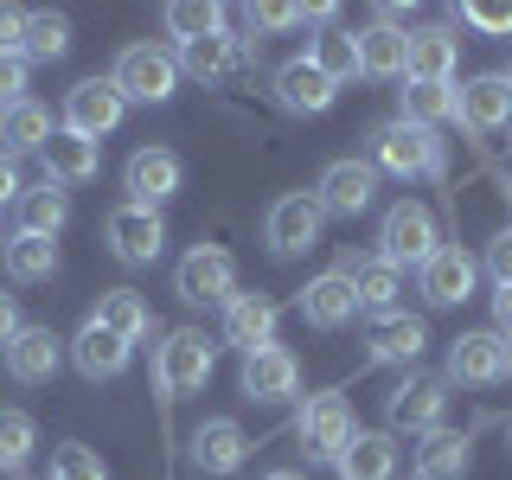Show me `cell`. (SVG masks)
<instances>
[{
    "label": "cell",
    "instance_id": "6da1fadb",
    "mask_svg": "<svg viewBox=\"0 0 512 480\" xmlns=\"http://www.w3.org/2000/svg\"><path fill=\"white\" fill-rule=\"evenodd\" d=\"M212 340H205L199 327H173L167 340L154 346V391L160 404H180V397L205 391V378H212Z\"/></svg>",
    "mask_w": 512,
    "mask_h": 480
},
{
    "label": "cell",
    "instance_id": "7a4b0ae2",
    "mask_svg": "<svg viewBox=\"0 0 512 480\" xmlns=\"http://www.w3.org/2000/svg\"><path fill=\"white\" fill-rule=\"evenodd\" d=\"M436 250H442V237H436V212H429L423 199H397L391 212H384L378 256H384L391 269H423Z\"/></svg>",
    "mask_w": 512,
    "mask_h": 480
},
{
    "label": "cell",
    "instance_id": "3957f363",
    "mask_svg": "<svg viewBox=\"0 0 512 480\" xmlns=\"http://www.w3.org/2000/svg\"><path fill=\"white\" fill-rule=\"evenodd\" d=\"M372 167L397 173V180H416V173H442V141L436 128H416V122H378L372 128Z\"/></svg>",
    "mask_w": 512,
    "mask_h": 480
},
{
    "label": "cell",
    "instance_id": "277c9868",
    "mask_svg": "<svg viewBox=\"0 0 512 480\" xmlns=\"http://www.w3.org/2000/svg\"><path fill=\"white\" fill-rule=\"evenodd\" d=\"M352 436H359V423H352V410H346V397L340 391H320L301 404L295 416V442H301V455L308 461H340Z\"/></svg>",
    "mask_w": 512,
    "mask_h": 480
},
{
    "label": "cell",
    "instance_id": "5b68a950",
    "mask_svg": "<svg viewBox=\"0 0 512 480\" xmlns=\"http://www.w3.org/2000/svg\"><path fill=\"white\" fill-rule=\"evenodd\" d=\"M109 84L122 90V103H167L173 84H180V58L160 52V45H122Z\"/></svg>",
    "mask_w": 512,
    "mask_h": 480
},
{
    "label": "cell",
    "instance_id": "8992f818",
    "mask_svg": "<svg viewBox=\"0 0 512 480\" xmlns=\"http://www.w3.org/2000/svg\"><path fill=\"white\" fill-rule=\"evenodd\" d=\"M173 288H180V301H192V308H224V301L237 295V263H231V250L192 244V250L180 256V269H173Z\"/></svg>",
    "mask_w": 512,
    "mask_h": 480
},
{
    "label": "cell",
    "instance_id": "52a82bcc",
    "mask_svg": "<svg viewBox=\"0 0 512 480\" xmlns=\"http://www.w3.org/2000/svg\"><path fill=\"white\" fill-rule=\"evenodd\" d=\"M384 416H391V429H410V436H429V429H442V416H448V378L410 372L391 397H384Z\"/></svg>",
    "mask_w": 512,
    "mask_h": 480
},
{
    "label": "cell",
    "instance_id": "ba28073f",
    "mask_svg": "<svg viewBox=\"0 0 512 480\" xmlns=\"http://www.w3.org/2000/svg\"><path fill=\"white\" fill-rule=\"evenodd\" d=\"M506 378V333L500 327H480L448 340V384H468V391H487V384Z\"/></svg>",
    "mask_w": 512,
    "mask_h": 480
},
{
    "label": "cell",
    "instance_id": "9c48e42d",
    "mask_svg": "<svg viewBox=\"0 0 512 480\" xmlns=\"http://www.w3.org/2000/svg\"><path fill=\"white\" fill-rule=\"evenodd\" d=\"M320 218H327V212H320L314 192H282V199L269 205V218H263V244L276 256H301V250H314Z\"/></svg>",
    "mask_w": 512,
    "mask_h": 480
},
{
    "label": "cell",
    "instance_id": "30bf717a",
    "mask_svg": "<svg viewBox=\"0 0 512 480\" xmlns=\"http://www.w3.org/2000/svg\"><path fill=\"white\" fill-rule=\"evenodd\" d=\"M180 180H186V167H180V154H173V148H135V154H128V167H122L128 205H148V212H160V205L180 192Z\"/></svg>",
    "mask_w": 512,
    "mask_h": 480
},
{
    "label": "cell",
    "instance_id": "8fae6325",
    "mask_svg": "<svg viewBox=\"0 0 512 480\" xmlns=\"http://www.w3.org/2000/svg\"><path fill=\"white\" fill-rule=\"evenodd\" d=\"M455 122L468 128V135H500V128L512 122V84H506V71L468 77V84L455 90Z\"/></svg>",
    "mask_w": 512,
    "mask_h": 480
},
{
    "label": "cell",
    "instance_id": "7c38bea8",
    "mask_svg": "<svg viewBox=\"0 0 512 480\" xmlns=\"http://www.w3.org/2000/svg\"><path fill=\"white\" fill-rule=\"evenodd\" d=\"M122 90L109 84V77H84V84H77L71 96H64V128H71V135H84V141H103L109 128L122 122Z\"/></svg>",
    "mask_w": 512,
    "mask_h": 480
},
{
    "label": "cell",
    "instance_id": "4fadbf2b",
    "mask_svg": "<svg viewBox=\"0 0 512 480\" xmlns=\"http://www.w3.org/2000/svg\"><path fill=\"white\" fill-rule=\"evenodd\" d=\"M314 199H320V212H333V218H359L365 205L378 199V167L372 160H333V167L320 173Z\"/></svg>",
    "mask_w": 512,
    "mask_h": 480
},
{
    "label": "cell",
    "instance_id": "5bb4252c",
    "mask_svg": "<svg viewBox=\"0 0 512 480\" xmlns=\"http://www.w3.org/2000/svg\"><path fill=\"white\" fill-rule=\"evenodd\" d=\"M474 256L461 250V244H442L436 256H429L423 269H416V282H423V301L429 308H461V301L474 295Z\"/></svg>",
    "mask_w": 512,
    "mask_h": 480
},
{
    "label": "cell",
    "instance_id": "9a60e30c",
    "mask_svg": "<svg viewBox=\"0 0 512 480\" xmlns=\"http://www.w3.org/2000/svg\"><path fill=\"white\" fill-rule=\"evenodd\" d=\"M109 250L122 256V263H154L160 256V244H167V224H160V212H148V205H116V212H109Z\"/></svg>",
    "mask_w": 512,
    "mask_h": 480
},
{
    "label": "cell",
    "instance_id": "2e32d148",
    "mask_svg": "<svg viewBox=\"0 0 512 480\" xmlns=\"http://www.w3.org/2000/svg\"><path fill=\"white\" fill-rule=\"evenodd\" d=\"M250 455V436L237 416H205L199 429H192V468L199 474H237Z\"/></svg>",
    "mask_w": 512,
    "mask_h": 480
},
{
    "label": "cell",
    "instance_id": "e0dca14e",
    "mask_svg": "<svg viewBox=\"0 0 512 480\" xmlns=\"http://www.w3.org/2000/svg\"><path fill=\"white\" fill-rule=\"evenodd\" d=\"M237 384H244V397H256V404H282V397L301 391V365H295V352L263 346V352H250V359H244Z\"/></svg>",
    "mask_w": 512,
    "mask_h": 480
},
{
    "label": "cell",
    "instance_id": "ac0fdd59",
    "mask_svg": "<svg viewBox=\"0 0 512 480\" xmlns=\"http://www.w3.org/2000/svg\"><path fill=\"white\" fill-rule=\"evenodd\" d=\"M71 365L90 384H109V378L128 372V340H122V333H109L103 320H84V327H77V340H71Z\"/></svg>",
    "mask_w": 512,
    "mask_h": 480
},
{
    "label": "cell",
    "instance_id": "d6986e66",
    "mask_svg": "<svg viewBox=\"0 0 512 480\" xmlns=\"http://www.w3.org/2000/svg\"><path fill=\"white\" fill-rule=\"evenodd\" d=\"M359 314V288H352L346 269H327V276H314L308 288H301V320L308 327H346V320Z\"/></svg>",
    "mask_w": 512,
    "mask_h": 480
},
{
    "label": "cell",
    "instance_id": "ffe728a7",
    "mask_svg": "<svg viewBox=\"0 0 512 480\" xmlns=\"http://www.w3.org/2000/svg\"><path fill=\"white\" fill-rule=\"evenodd\" d=\"M224 340H231L237 352H263V346H276V301L269 295H231L224 301Z\"/></svg>",
    "mask_w": 512,
    "mask_h": 480
},
{
    "label": "cell",
    "instance_id": "44dd1931",
    "mask_svg": "<svg viewBox=\"0 0 512 480\" xmlns=\"http://www.w3.org/2000/svg\"><path fill=\"white\" fill-rule=\"evenodd\" d=\"M39 154H45V180L52 186H84V180L103 173V148L84 141V135H71V128H52V141H45Z\"/></svg>",
    "mask_w": 512,
    "mask_h": 480
},
{
    "label": "cell",
    "instance_id": "7402d4cb",
    "mask_svg": "<svg viewBox=\"0 0 512 480\" xmlns=\"http://www.w3.org/2000/svg\"><path fill=\"white\" fill-rule=\"evenodd\" d=\"M346 276L352 288H359V314H378V320H391L397 314V295H404V269H391L384 256H346Z\"/></svg>",
    "mask_w": 512,
    "mask_h": 480
},
{
    "label": "cell",
    "instance_id": "603a6c76",
    "mask_svg": "<svg viewBox=\"0 0 512 480\" xmlns=\"http://www.w3.org/2000/svg\"><path fill=\"white\" fill-rule=\"evenodd\" d=\"M0 359H7V378L13 384H45V378L58 372V359H64V340H58L52 327H20V340L0 352Z\"/></svg>",
    "mask_w": 512,
    "mask_h": 480
},
{
    "label": "cell",
    "instance_id": "cb8c5ba5",
    "mask_svg": "<svg viewBox=\"0 0 512 480\" xmlns=\"http://www.w3.org/2000/svg\"><path fill=\"white\" fill-rule=\"evenodd\" d=\"M333 96H340V84L320 77L308 58H288L276 71V103L295 109V116H320V109H333Z\"/></svg>",
    "mask_w": 512,
    "mask_h": 480
},
{
    "label": "cell",
    "instance_id": "d4e9b609",
    "mask_svg": "<svg viewBox=\"0 0 512 480\" xmlns=\"http://www.w3.org/2000/svg\"><path fill=\"white\" fill-rule=\"evenodd\" d=\"M359 77H410V32L404 26H365L359 32Z\"/></svg>",
    "mask_w": 512,
    "mask_h": 480
},
{
    "label": "cell",
    "instance_id": "484cf974",
    "mask_svg": "<svg viewBox=\"0 0 512 480\" xmlns=\"http://www.w3.org/2000/svg\"><path fill=\"white\" fill-rule=\"evenodd\" d=\"M397 461H404V448L384 436V429H359L333 468H340V480H397Z\"/></svg>",
    "mask_w": 512,
    "mask_h": 480
},
{
    "label": "cell",
    "instance_id": "4316f807",
    "mask_svg": "<svg viewBox=\"0 0 512 480\" xmlns=\"http://www.w3.org/2000/svg\"><path fill=\"white\" fill-rule=\"evenodd\" d=\"M455 64H461V39L448 26L410 32V77H416V84H448V77H455Z\"/></svg>",
    "mask_w": 512,
    "mask_h": 480
},
{
    "label": "cell",
    "instance_id": "83f0119b",
    "mask_svg": "<svg viewBox=\"0 0 512 480\" xmlns=\"http://www.w3.org/2000/svg\"><path fill=\"white\" fill-rule=\"evenodd\" d=\"M468 455H474V442L461 436V429H429L423 448H416V480H461L468 474Z\"/></svg>",
    "mask_w": 512,
    "mask_h": 480
},
{
    "label": "cell",
    "instance_id": "f1b7e54d",
    "mask_svg": "<svg viewBox=\"0 0 512 480\" xmlns=\"http://www.w3.org/2000/svg\"><path fill=\"white\" fill-rule=\"evenodd\" d=\"M372 365H416L423 359V346H429V327L423 320H410V314H391V320H378L372 327Z\"/></svg>",
    "mask_w": 512,
    "mask_h": 480
},
{
    "label": "cell",
    "instance_id": "f546056e",
    "mask_svg": "<svg viewBox=\"0 0 512 480\" xmlns=\"http://www.w3.org/2000/svg\"><path fill=\"white\" fill-rule=\"evenodd\" d=\"M237 64H244V39H231V32H212V39L180 45V71L199 77V84H218V77H231Z\"/></svg>",
    "mask_w": 512,
    "mask_h": 480
},
{
    "label": "cell",
    "instance_id": "4dcf8cb0",
    "mask_svg": "<svg viewBox=\"0 0 512 480\" xmlns=\"http://www.w3.org/2000/svg\"><path fill=\"white\" fill-rule=\"evenodd\" d=\"M0 256H7V276L13 282H45L58 269V244H52V237H39V231H13Z\"/></svg>",
    "mask_w": 512,
    "mask_h": 480
},
{
    "label": "cell",
    "instance_id": "1f68e13d",
    "mask_svg": "<svg viewBox=\"0 0 512 480\" xmlns=\"http://www.w3.org/2000/svg\"><path fill=\"white\" fill-rule=\"evenodd\" d=\"M90 320H103V327H109V333H122L128 346L154 333V314H148V301H141L135 288H109V295H103V308H96Z\"/></svg>",
    "mask_w": 512,
    "mask_h": 480
},
{
    "label": "cell",
    "instance_id": "d6a6232c",
    "mask_svg": "<svg viewBox=\"0 0 512 480\" xmlns=\"http://www.w3.org/2000/svg\"><path fill=\"white\" fill-rule=\"evenodd\" d=\"M308 64L320 77H333V84H352V77H359V32H320V39L308 45Z\"/></svg>",
    "mask_w": 512,
    "mask_h": 480
},
{
    "label": "cell",
    "instance_id": "836d02e7",
    "mask_svg": "<svg viewBox=\"0 0 512 480\" xmlns=\"http://www.w3.org/2000/svg\"><path fill=\"white\" fill-rule=\"evenodd\" d=\"M20 231H39V237H58L64 231V224H71V192H64V186H52V180H45V186H32L26 192V199H20Z\"/></svg>",
    "mask_w": 512,
    "mask_h": 480
},
{
    "label": "cell",
    "instance_id": "e575fe53",
    "mask_svg": "<svg viewBox=\"0 0 512 480\" xmlns=\"http://www.w3.org/2000/svg\"><path fill=\"white\" fill-rule=\"evenodd\" d=\"M0 141H7V154H39L45 141H52V116L20 96V103L7 109V122H0Z\"/></svg>",
    "mask_w": 512,
    "mask_h": 480
},
{
    "label": "cell",
    "instance_id": "d590c367",
    "mask_svg": "<svg viewBox=\"0 0 512 480\" xmlns=\"http://www.w3.org/2000/svg\"><path fill=\"white\" fill-rule=\"evenodd\" d=\"M404 122L416 128H436V122H455V84H416L404 90Z\"/></svg>",
    "mask_w": 512,
    "mask_h": 480
},
{
    "label": "cell",
    "instance_id": "8d00e7d4",
    "mask_svg": "<svg viewBox=\"0 0 512 480\" xmlns=\"http://www.w3.org/2000/svg\"><path fill=\"white\" fill-rule=\"evenodd\" d=\"M64 52H71V20H64V13H32L26 20V58L52 64Z\"/></svg>",
    "mask_w": 512,
    "mask_h": 480
},
{
    "label": "cell",
    "instance_id": "74e56055",
    "mask_svg": "<svg viewBox=\"0 0 512 480\" xmlns=\"http://www.w3.org/2000/svg\"><path fill=\"white\" fill-rule=\"evenodd\" d=\"M167 32H173L180 45L212 39V32H224V13H218V7H205V0H173V7H167Z\"/></svg>",
    "mask_w": 512,
    "mask_h": 480
},
{
    "label": "cell",
    "instance_id": "f35d334b",
    "mask_svg": "<svg viewBox=\"0 0 512 480\" xmlns=\"http://www.w3.org/2000/svg\"><path fill=\"white\" fill-rule=\"evenodd\" d=\"M32 448H39V423L26 410H0V468H26Z\"/></svg>",
    "mask_w": 512,
    "mask_h": 480
},
{
    "label": "cell",
    "instance_id": "ab89813d",
    "mask_svg": "<svg viewBox=\"0 0 512 480\" xmlns=\"http://www.w3.org/2000/svg\"><path fill=\"white\" fill-rule=\"evenodd\" d=\"M52 480H109V468L90 455L84 442H64L58 455H52Z\"/></svg>",
    "mask_w": 512,
    "mask_h": 480
},
{
    "label": "cell",
    "instance_id": "60d3db41",
    "mask_svg": "<svg viewBox=\"0 0 512 480\" xmlns=\"http://www.w3.org/2000/svg\"><path fill=\"white\" fill-rule=\"evenodd\" d=\"M461 20L474 32H512V0H461Z\"/></svg>",
    "mask_w": 512,
    "mask_h": 480
},
{
    "label": "cell",
    "instance_id": "b9f144b4",
    "mask_svg": "<svg viewBox=\"0 0 512 480\" xmlns=\"http://www.w3.org/2000/svg\"><path fill=\"white\" fill-rule=\"evenodd\" d=\"M26 90V52H0V103H20Z\"/></svg>",
    "mask_w": 512,
    "mask_h": 480
},
{
    "label": "cell",
    "instance_id": "7bdbcfd3",
    "mask_svg": "<svg viewBox=\"0 0 512 480\" xmlns=\"http://www.w3.org/2000/svg\"><path fill=\"white\" fill-rule=\"evenodd\" d=\"M26 20H32V13L0 7V52H26Z\"/></svg>",
    "mask_w": 512,
    "mask_h": 480
},
{
    "label": "cell",
    "instance_id": "ee69618b",
    "mask_svg": "<svg viewBox=\"0 0 512 480\" xmlns=\"http://www.w3.org/2000/svg\"><path fill=\"white\" fill-rule=\"evenodd\" d=\"M487 269H493V282H500V288H512V231L487 244Z\"/></svg>",
    "mask_w": 512,
    "mask_h": 480
},
{
    "label": "cell",
    "instance_id": "f6af8a7d",
    "mask_svg": "<svg viewBox=\"0 0 512 480\" xmlns=\"http://www.w3.org/2000/svg\"><path fill=\"white\" fill-rule=\"evenodd\" d=\"M20 327H26V320H20V301H13V295H0V352L20 340Z\"/></svg>",
    "mask_w": 512,
    "mask_h": 480
},
{
    "label": "cell",
    "instance_id": "bcb514c9",
    "mask_svg": "<svg viewBox=\"0 0 512 480\" xmlns=\"http://www.w3.org/2000/svg\"><path fill=\"white\" fill-rule=\"evenodd\" d=\"M13 199H26V186H20V160L0 154V205H13Z\"/></svg>",
    "mask_w": 512,
    "mask_h": 480
},
{
    "label": "cell",
    "instance_id": "7dc6e473",
    "mask_svg": "<svg viewBox=\"0 0 512 480\" xmlns=\"http://www.w3.org/2000/svg\"><path fill=\"white\" fill-rule=\"evenodd\" d=\"M493 320H500V333H512V288H493Z\"/></svg>",
    "mask_w": 512,
    "mask_h": 480
},
{
    "label": "cell",
    "instance_id": "c3c4849f",
    "mask_svg": "<svg viewBox=\"0 0 512 480\" xmlns=\"http://www.w3.org/2000/svg\"><path fill=\"white\" fill-rule=\"evenodd\" d=\"M263 480H308V474H295V468H276V474H263Z\"/></svg>",
    "mask_w": 512,
    "mask_h": 480
},
{
    "label": "cell",
    "instance_id": "681fc988",
    "mask_svg": "<svg viewBox=\"0 0 512 480\" xmlns=\"http://www.w3.org/2000/svg\"><path fill=\"white\" fill-rule=\"evenodd\" d=\"M506 378H512V333H506Z\"/></svg>",
    "mask_w": 512,
    "mask_h": 480
},
{
    "label": "cell",
    "instance_id": "f907efd6",
    "mask_svg": "<svg viewBox=\"0 0 512 480\" xmlns=\"http://www.w3.org/2000/svg\"><path fill=\"white\" fill-rule=\"evenodd\" d=\"M7 109H13V103H0V122H7Z\"/></svg>",
    "mask_w": 512,
    "mask_h": 480
},
{
    "label": "cell",
    "instance_id": "816d5d0a",
    "mask_svg": "<svg viewBox=\"0 0 512 480\" xmlns=\"http://www.w3.org/2000/svg\"><path fill=\"white\" fill-rule=\"evenodd\" d=\"M0 250H7V237H0Z\"/></svg>",
    "mask_w": 512,
    "mask_h": 480
},
{
    "label": "cell",
    "instance_id": "f5cc1de1",
    "mask_svg": "<svg viewBox=\"0 0 512 480\" xmlns=\"http://www.w3.org/2000/svg\"><path fill=\"white\" fill-rule=\"evenodd\" d=\"M506 84H512V71H506Z\"/></svg>",
    "mask_w": 512,
    "mask_h": 480
}]
</instances>
